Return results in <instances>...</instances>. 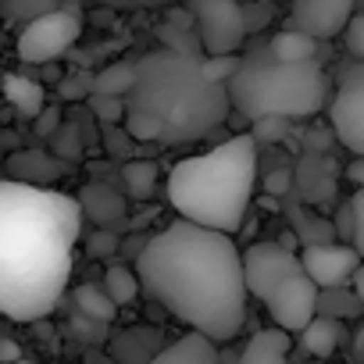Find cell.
Masks as SVG:
<instances>
[{
	"label": "cell",
	"instance_id": "cell-2",
	"mask_svg": "<svg viewBox=\"0 0 364 364\" xmlns=\"http://www.w3.org/2000/svg\"><path fill=\"white\" fill-rule=\"evenodd\" d=\"M79 204L47 186L0 182V314L40 321L72 279Z\"/></svg>",
	"mask_w": 364,
	"mask_h": 364
},
{
	"label": "cell",
	"instance_id": "cell-11",
	"mask_svg": "<svg viewBox=\"0 0 364 364\" xmlns=\"http://www.w3.org/2000/svg\"><path fill=\"white\" fill-rule=\"evenodd\" d=\"M350 18H353L350 0H296L289 8V29L311 36L314 43L343 36Z\"/></svg>",
	"mask_w": 364,
	"mask_h": 364
},
{
	"label": "cell",
	"instance_id": "cell-26",
	"mask_svg": "<svg viewBox=\"0 0 364 364\" xmlns=\"http://www.w3.org/2000/svg\"><path fill=\"white\" fill-rule=\"evenodd\" d=\"M82 247H86V257H93V261H107V257H118V254H122V240H118V232H111V229L90 232Z\"/></svg>",
	"mask_w": 364,
	"mask_h": 364
},
{
	"label": "cell",
	"instance_id": "cell-23",
	"mask_svg": "<svg viewBox=\"0 0 364 364\" xmlns=\"http://www.w3.org/2000/svg\"><path fill=\"white\" fill-rule=\"evenodd\" d=\"M304 168L311 171V178H304V193H307V200L321 204L325 197H332V190H336V175H332L336 168H332V161L311 154V157L304 161Z\"/></svg>",
	"mask_w": 364,
	"mask_h": 364
},
{
	"label": "cell",
	"instance_id": "cell-5",
	"mask_svg": "<svg viewBox=\"0 0 364 364\" xmlns=\"http://www.w3.org/2000/svg\"><path fill=\"white\" fill-rule=\"evenodd\" d=\"M328 75L321 61L282 65L264 47L240 58V72L225 82L229 107L250 122L261 118H311L328 100Z\"/></svg>",
	"mask_w": 364,
	"mask_h": 364
},
{
	"label": "cell",
	"instance_id": "cell-33",
	"mask_svg": "<svg viewBox=\"0 0 364 364\" xmlns=\"http://www.w3.org/2000/svg\"><path fill=\"white\" fill-rule=\"evenodd\" d=\"M350 215H353V240H350V247L357 250V257H360V264H364V190L353 193Z\"/></svg>",
	"mask_w": 364,
	"mask_h": 364
},
{
	"label": "cell",
	"instance_id": "cell-16",
	"mask_svg": "<svg viewBox=\"0 0 364 364\" xmlns=\"http://www.w3.org/2000/svg\"><path fill=\"white\" fill-rule=\"evenodd\" d=\"M236 364H289V336L279 328L254 332Z\"/></svg>",
	"mask_w": 364,
	"mask_h": 364
},
{
	"label": "cell",
	"instance_id": "cell-1",
	"mask_svg": "<svg viewBox=\"0 0 364 364\" xmlns=\"http://www.w3.org/2000/svg\"><path fill=\"white\" fill-rule=\"evenodd\" d=\"M136 279L168 314L215 346L236 339L247 321L243 250L232 236L171 222L146 240L136 257Z\"/></svg>",
	"mask_w": 364,
	"mask_h": 364
},
{
	"label": "cell",
	"instance_id": "cell-15",
	"mask_svg": "<svg viewBox=\"0 0 364 364\" xmlns=\"http://www.w3.org/2000/svg\"><path fill=\"white\" fill-rule=\"evenodd\" d=\"M4 97H8V104H11L26 122H36L40 111L47 107L43 86H40L36 79L22 75V72H8V75H4Z\"/></svg>",
	"mask_w": 364,
	"mask_h": 364
},
{
	"label": "cell",
	"instance_id": "cell-14",
	"mask_svg": "<svg viewBox=\"0 0 364 364\" xmlns=\"http://www.w3.org/2000/svg\"><path fill=\"white\" fill-rule=\"evenodd\" d=\"M150 364H222V353L211 339L197 336V332H186V336H178L175 343L161 346Z\"/></svg>",
	"mask_w": 364,
	"mask_h": 364
},
{
	"label": "cell",
	"instance_id": "cell-42",
	"mask_svg": "<svg viewBox=\"0 0 364 364\" xmlns=\"http://www.w3.org/2000/svg\"><path fill=\"white\" fill-rule=\"evenodd\" d=\"M268 190H272V193H286V190H289V171H275V175L268 178Z\"/></svg>",
	"mask_w": 364,
	"mask_h": 364
},
{
	"label": "cell",
	"instance_id": "cell-40",
	"mask_svg": "<svg viewBox=\"0 0 364 364\" xmlns=\"http://www.w3.org/2000/svg\"><path fill=\"white\" fill-rule=\"evenodd\" d=\"M26 164H29V168H40V157H36V154H26V157H11V168H26ZM43 168H47V171H40V175H54V178L61 175V171H58V164H50V161H47Z\"/></svg>",
	"mask_w": 364,
	"mask_h": 364
},
{
	"label": "cell",
	"instance_id": "cell-27",
	"mask_svg": "<svg viewBox=\"0 0 364 364\" xmlns=\"http://www.w3.org/2000/svg\"><path fill=\"white\" fill-rule=\"evenodd\" d=\"M86 100H90V111L104 122V129L122 125V118H125V100H118V97H97V93H90Z\"/></svg>",
	"mask_w": 364,
	"mask_h": 364
},
{
	"label": "cell",
	"instance_id": "cell-35",
	"mask_svg": "<svg viewBox=\"0 0 364 364\" xmlns=\"http://www.w3.org/2000/svg\"><path fill=\"white\" fill-rule=\"evenodd\" d=\"M104 143H107V150L114 154V157H129L132 161V154H136V143L114 125V129H104Z\"/></svg>",
	"mask_w": 364,
	"mask_h": 364
},
{
	"label": "cell",
	"instance_id": "cell-41",
	"mask_svg": "<svg viewBox=\"0 0 364 364\" xmlns=\"http://www.w3.org/2000/svg\"><path fill=\"white\" fill-rule=\"evenodd\" d=\"M346 286H350V293L357 296V304L364 307V264H360V268L350 275V282H346Z\"/></svg>",
	"mask_w": 364,
	"mask_h": 364
},
{
	"label": "cell",
	"instance_id": "cell-37",
	"mask_svg": "<svg viewBox=\"0 0 364 364\" xmlns=\"http://www.w3.org/2000/svg\"><path fill=\"white\" fill-rule=\"evenodd\" d=\"M61 122H65V118H61V111H58V107H43V111H40V118H36L33 125H36V136H54V132L61 129Z\"/></svg>",
	"mask_w": 364,
	"mask_h": 364
},
{
	"label": "cell",
	"instance_id": "cell-6",
	"mask_svg": "<svg viewBox=\"0 0 364 364\" xmlns=\"http://www.w3.org/2000/svg\"><path fill=\"white\" fill-rule=\"evenodd\" d=\"M79 36H82V11L75 4H58L54 11L22 26L15 40V54L26 65H50L65 50H72Z\"/></svg>",
	"mask_w": 364,
	"mask_h": 364
},
{
	"label": "cell",
	"instance_id": "cell-22",
	"mask_svg": "<svg viewBox=\"0 0 364 364\" xmlns=\"http://www.w3.org/2000/svg\"><path fill=\"white\" fill-rule=\"evenodd\" d=\"M122 178H125V190H129L132 200H146L157 186V164L146 161V157H139V161L132 157V161H125Z\"/></svg>",
	"mask_w": 364,
	"mask_h": 364
},
{
	"label": "cell",
	"instance_id": "cell-9",
	"mask_svg": "<svg viewBox=\"0 0 364 364\" xmlns=\"http://www.w3.org/2000/svg\"><path fill=\"white\" fill-rule=\"evenodd\" d=\"M300 257L296 250H286L279 243H254L243 250V286H247V296H257L264 300L279 282L300 275Z\"/></svg>",
	"mask_w": 364,
	"mask_h": 364
},
{
	"label": "cell",
	"instance_id": "cell-7",
	"mask_svg": "<svg viewBox=\"0 0 364 364\" xmlns=\"http://www.w3.org/2000/svg\"><path fill=\"white\" fill-rule=\"evenodd\" d=\"M328 122H332L336 139L346 150H353V157H364V65L360 61H346L336 72Z\"/></svg>",
	"mask_w": 364,
	"mask_h": 364
},
{
	"label": "cell",
	"instance_id": "cell-13",
	"mask_svg": "<svg viewBox=\"0 0 364 364\" xmlns=\"http://www.w3.org/2000/svg\"><path fill=\"white\" fill-rule=\"evenodd\" d=\"M79 215H86L90 222H97L100 229H111L118 232V225L125 222V197L111 186H104V182H90V186H82L79 193Z\"/></svg>",
	"mask_w": 364,
	"mask_h": 364
},
{
	"label": "cell",
	"instance_id": "cell-12",
	"mask_svg": "<svg viewBox=\"0 0 364 364\" xmlns=\"http://www.w3.org/2000/svg\"><path fill=\"white\" fill-rule=\"evenodd\" d=\"M300 268L304 275L318 286V289H339L350 282V275L360 268V257L353 247L346 243H325V247H304L300 254Z\"/></svg>",
	"mask_w": 364,
	"mask_h": 364
},
{
	"label": "cell",
	"instance_id": "cell-32",
	"mask_svg": "<svg viewBox=\"0 0 364 364\" xmlns=\"http://www.w3.org/2000/svg\"><path fill=\"white\" fill-rule=\"evenodd\" d=\"M58 4H0V15L4 18H11V22H22V26H29V22H36L40 15H47V11H54Z\"/></svg>",
	"mask_w": 364,
	"mask_h": 364
},
{
	"label": "cell",
	"instance_id": "cell-20",
	"mask_svg": "<svg viewBox=\"0 0 364 364\" xmlns=\"http://www.w3.org/2000/svg\"><path fill=\"white\" fill-rule=\"evenodd\" d=\"M75 307H79V314H86V318H93V321H100V325L114 321V314H118V307L111 304V296H107L104 286H97V282L75 286Z\"/></svg>",
	"mask_w": 364,
	"mask_h": 364
},
{
	"label": "cell",
	"instance_id": "cell-3",
	"mask_svg": "<svg viewBox=\"0 0 364 364\" xmlns=\"http://www.w3.org/2000/svg\"><path fill=\"white\" fill-rule=\"evenodd\" d=\"M229 114L225 86L208 79L200 61L161 47L136 58V86L122 118L132 143H193L222 129Z\"/></svg>",
	"mask_w": 364,
	"mask_h": 364
},
{
	"label": "cell",
	"instance_id": "cell-18",
	"mask_svg": "<svg viewBox=\"0 0 364 364\" xmlns=\"http://www.w3.org/2000/svg\"><path fill=\"white\" fill-rule=\"evenodd\" d=\"M339 343H343V325L332 321V318H314V321L300 332L304 353H311V357H318V360L332 357V353L339 350Z\"/></svg>",
	"mask_w": 364,
	"mask_h": 364
},
{
	"label": "cell",
	"instance_id": "cell-19",
	"mask_svg": "<svg viewBox=\"0 0 364 364\" xmlns=\"http://www.w3.org/2000/svg\"><path fill=\"white\" fill-rule=\"evenodd\" d=\"M132 86H136V61H118V65H111V68H104V72L93 75V90L90 93L125 100L132 93Z\"/></svg>",
	"mask_w": 364,
	"mask_h": 364
},
{
	"label": "cell",
	"instance_id": "cell-21",
	"mask_svg": "<svg viewBox=\"0 0 364 364\" xmlns=\"http://www.w3.org/2000/svg\"><path fill=\"white\" fill-rule=\"evenodd\" d=\"M364 314V307L357 304V296L350 293V286H339V289H318V318H357Z\"/></svg>",
	"mask_w": 364,
	"mask_h": 364
},
{
	"label": "cell",
	"instance_id": "cell-31",
	"mask_svg": "<svg viewBox=\"0 0 364 364\" xmlns=\"http://www.w3.org/2000/svg\"><path fill=\"white\" fill-rule=\"evenodd\" d=\"M200 68H204V75H208V79H215V82H222V86H225V82L240 72V58H236V54H229V58H204V61H200Z\"/></svg>",
	"mask_w": 364,
	"mask_h": 364
},
{
	"label": "cell",
	"instance_id": "cell-25",
	"mask_svg": "<svg viewBox=\"0 0 364 364\" xmlns=\"http://www.w3.org/2000/svg\"><path fill=\"white\" fill-rule=\"evenodd\" d=\"M104 293L111 296L114 307L132 304V300L139 296V279H136V272L125 268V264H111L107 275H104Z\"/></svg>",
	"mask_w": 364,
	"mask_h": 364
},
{
	"label": "cell",
	"instance_id": "cell-10",
	"mask_svg": "<svg viewBox=\"0 0 364 364\" xmlns=\"http://www.w3.org/2000/svg\"><path fill=\"white\" fill-rule=\"evenodd\" d=\"M261 304L268 307V314H272L279 332H286V336L289 332H304L318 318V286L300 272V275L279 282Z\"/></svg>",
	"mask_w": 364,
	"mask_h": 364
},
{
	"label": "cell",
	"instance_id": "cell-43",
	"mask_svg": "<svg viewBox=\"0 0 364 364\" xmlns=\"http://www.w3.org/2000/svg\"><path fill=\"white\" fill-rule=\"evenodd\" d=\"M346 175H350V178L357 182V186L364 190V157H353V161H350V168H346Z\"/></svg>",
	"mask_w": 364,
	"mask_h": 364
},
{
	"label": "cell",
	"instance_id": "cell-45",
	"mask_svg": "<svg viewBox=\"0 0 364 364\" xmlns=\"http://www.w3.org/2000/svg\"><path fill=\"white\" fill-rule=\"evenodd\" d=\"M318 364H325V360H318Z\"/></svg>",
	"mask_w": 364,
	"mask_h": 364
},
{
	"label": "cell",
	"instance_id": "cell-24",
	"mask_svg": "<svg viewBox=\"0 0 364 364\" xmlns=\"http://www.w3.org/2000/svg\"><path fill=\"white\" fill-rule=\"evenodd\" d=\"M157 40H161V50H171V54L190 58V61H204L197 29H175V26L164 22V26H157Z\"/></svg>",
	"mask_w": 364,
	"mask_h": 364
},
{
	"label": "cell",
	"instance_id": "cell-8",
	"mask_svg": "<svg viewBox=\"0 0 364 364\" xmlns=\"http://www.w3.org/2000/svg\"><path fill=\"white\" fill-rule=\"evenodd\" d=\"M186 11L193 15L204 58H229L243 47V4H236V0H193Z\"/></svg>",
	"mask_w": 364,
	"mask_h": 364
},
{
	"label": "cell",
	"instance_id": "cell-30",
	"mask_svg": "<svg viewBox=\"0 0 364 364\" xmlns=\"http://www.w3.org/2000/svg\"><path fill=\"white\" fill-rule=\"evenodd\" d=\"M79 136H82V132H79V125H75V122H61V129L50 136V139H54L50 146H54L61 157H68V161H72V157H79V154H82Z\"/></svg>",
	"mask_w": 364,
	"mask_h": 364
},
{
	"label": "cell",
	"instance_id": "cell-29",
	"mask_svg": "<svg viewBox=\"0 0 364 364\" xmlns=\"http://www.w3.org/2000/svg\"><path fill=\"white\" fill-rule=\"evenodd\" d=\"M343 47H346V54H350L353 61L364 65V11H353V18L346 22V29H343Z\"/></svg>",
	"mask_w": 364,
	"mask_h": 364
},
{
	"label": "cell",
	"instance_id": "cell-34",
	"mask_svg": "<svg viewBox=\"0 0 364 364\" xmlns=\"http://www.w3.org/2000/svg\"><path fill=\"white\" fill-rule=\"evenodd\" d=\"M272 15H275V8H268V4H247L243 8V29H247V36L250 33H261L272 22Z\"/></svg>",
	"mask_w": 364,
	"mask_h": 364
},
{
	"label": "cell",
	"instance_id": "cell-36",
	"mask_svg": "<svg viewBox=\"0 0 364 364\" xmlns=\"http://www.w3.org/2000/svg\"><path fill=\"white\" fill-rule=\"evenodd\" d=\"M90 90H93V79H79V75L61 79V97L65 100H82V97H90Z\"/></svg>",
	"mask_w": 364,
	"mask_h": 364
},
{
	"label": "cell",
	"instance_id": "cell-39",
	"mask_svg": "<svg viewBox=\"0 0 364 364\" xmlns=\"http://www.w3.org/2000/svg\"><path fill=\"white\" fill-rule=\"evenodd\" d=\"M22 360V346L11 336H0V364H18Z\"/></svg>",
	"mask_w": 364,
	"mask_h": 364
},
{
	"label": "cell",
	"instance_id": "cell-17",
	"mask_svg": "<svg viewBox=\"0 0 364 364\" xmlns=\"http://www.w3.org/2000/svg\"><path fill=\"white\" fill-rule=\"evenodd\" d=\"M264 50H268L275 61H282V65H307V61H318V43H314L311 36L296 33V29H279V33L264 43Z\"/></svg>",
	"mask_w": 364,
	"mask_h": 364
},
{
	"label": "cell",
	"instance_id": "cell-44",
	"mask_svg": "<svg viewBox=\"0 0 364 364\" xmlns=\"http://www.w3.org/2000/svg\"><path fill=\"white\" fill-rule=\"evenodd\" d=\"M18 364H40V360H26V357H22V360H18Z\"/></svg>",
	"mask_w": 364,
	"mask_h": 364
},
{
	"label": "cell",
	"instance_id": "cell-28",
	"mask_svg": "<svg viewBox=\"0 0 364 364\" xmlns=\"http://www.w3.org/2000/svg\"><path fill=\"white\" fill-rule=\"evenodd\" d=\"M289 136V122L286 118H261V122H250V139L261 146V143H282Z\"/></svg>",
	"mask_w": 364,
	"mask_h": 364
},
{
	"label": "cell",
	"instance_id": "cell-38",
	"mask_svg": "<svg viewBox=\"0 0 364 364\" xmlns=\"http://www.w3.org/2000/svg\"><path fill=\"white\" fill-rule=\"evenodd\" d=\"M332 232H336V236H343V240H346V247H350V240H353V215H350V200L343 204V211H339V218H336Z\"/></svg>",
	"mask_w": 364,
	"mask_h": 364
},
{
	"label": "cell",
	"instance_id": "cell-4",
	"mask_svg": "<svg viewBox=\"0 0 364 364\" xmlns=\"http://www.w3.org/2000/svg\"><path fill=\"white\" fill-rule=\"evenodd\" d=\"M257 182V143L250 132L229 136L208 154L186 157L168 171V200L178 222L232 236L250 208Z\"/></svg>",
	"mask_w": 364,
	"mask_h": 364
}]
</instances>
